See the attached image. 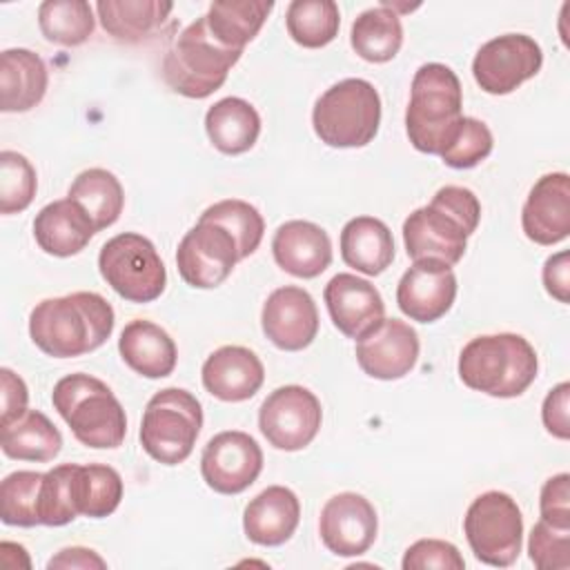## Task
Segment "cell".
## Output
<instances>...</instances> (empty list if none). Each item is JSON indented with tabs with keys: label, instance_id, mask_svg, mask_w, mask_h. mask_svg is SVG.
<instances>
[{
	"label": "cell",
	"instance_id": "6da1fadb",
	"mask_svg": "<svg viewBox=\"0 0 570 570\" xmlns=\"http://www.w3.org/2000/svg\"><path fill=\"white\" fill-rule=\"evenodd\" d=\"M114 307L96 292L45 298L29 314V336L53 358H73L98 350L114 332Z\"/></svg>",
	"mask_w": 570,
	"mask_h": 570
},
{
	"label": "cell",
	"instance_id": "7a4b0ae2",
	"mask_svg": "<svg viewBox=\"0 0 570 570\" xmlns=\"http://www.w3.org/2000/svg\"><path fill=\"white\" fill-rule=\"evenodd\" d=\"M481 220V203L472 189L459 185L441 187L432 200L414 209L403 223V243L412 261L436 258L456 265L468 238Z\"/></svg>",
	"mask_w": 570,
	"mask_h": 570
},
{
	"label": "cell",
	"instance_id": "3957f363",
	"mask_svg": "<svg viewBox=\"0 0 570 570\" xmlns=\"http://www.w3.org/2000/svg\"><path fill=\"white\" fill-rule=\"evenodd\" d=\"M463 91L459 76L441 62L416 69L405 109V131L414 149L441 156L463 120Z\"/></svg>",
	"mask_w": 570,
	"mask_h": 570
},
{
	"label": "cell",
	"instance_id": "277c9868",
	"mask_svg": "<svg viewBox=\"0 0 570 570\" xmlns=\"http://www.w3.org/2000/svg\"><path fill=\"white\" fill-rule=\"evenodd\" d=\"M534 347L519 334L501 332L472 338L459 354V376L476 392L497 399L523 394L537 379Z\"/></svg>",
	"mask_w": 570,
	"mask_h": 570
},
{
	"label": "cell",
	"instance_id": "5b68a950",
	"mask_svg": "<svg viewBox=\"0 0 570 570\" xmlns=\"http://www.w3.org/2000/svg\"><path fill=\"white\" fill-rule=\"evenodd\" d=\"M51 403L82 445L114 450L125 441V410L100 379L82 372L62 376L53 385Z\"/></svg>",
	"mask_w": 570,
	"mask_h": 570
},
{
	"label": "cell",
	"instance_id": "8992f818",
	"mask_svg": "<svg viewBox=\"0 0 570 570\" xmlns=\"http://www.w3.org/2000/svg\"><path fill=\"white\" fill-rule=\"evenodd\" d=\"M240 53V49L220 45L200 16L169 42L160 71L171 91L200 100L223 87Z\"/></svg>",
	"mask_w": 570,
	"mask_h": 570
},
{
	"label": "cell",
	"instance_id": "52a82bcc",
	"mask_svg": "<svg viewBox=\"0 0 570 570\" xmlns=\"http://www.w3.org/2000/svg\"><path fill=\"white\" fill-rule=\"evenodd\" d=\"M312 125L330 147H365L381 125V96L363 78H345L314 102Z\"/></svg>",
	"mask_w": 570,
	"mask_h": 570
},
{
	"label": "cell",
	"instance_id": "ba28073f",
	"mask_svg": "<svg viewBox=\"0 0 570 570\" xmlns=\"http://www.w3.org/2000/svg\"><path fill=\"white\" fill-rule=\"evenodd\" d=\"M200 428L203 407L198 399L183 387H165L147 401L140 445L154 461L178 465L191 454Z\"/></svg>",
	"mask_w": 570,
	"mask_h": 570
},
{
	"label": "cell",
	"instance_id": "9c48e42d",
	"mask_svg": "<svg viewBox=\"0 0 570 570\" xmlns=\"http://www.w3.org/2000/svg\"><path fill=\"white\" fill-rule=\"evenodd\" d=\"M98 269L107 285L129 303H151L167 285V272L154 243L136 232L109 238L100 247Z\"/></svg>",
	"mask_w": 570,
	"mask_h": 570
},
{
	"label": "cell",
	"instance_id": "30bf717a",
	"mask_svg": "<svg viewBox=\"0 0 570 570\" xmlns=\"http://www.w3.org/2000/svg\"><path fill=\"white\" fill-rule=\"evenodd\" d=\"M463 532L479 561L494 568H508L521 552L523 517L510 494L490 490L470 503L463 519Z\"/></svg>",
	"mask_w": 570,
	"mask_h": 570
},
{
	"label": "cell",
	"instance_id": "8fae6325",
	"mask_svg": "<svg viewBox=\"0 0 570 570\" xmlns=\"http://www.w3.org/2000/svg\"><path fill=\"white\" fill-rule=\"evenodd\" d=\"M323 410L314 392L303 385L276 387L258 410V428L269 445L285 452L307 448L321 430Z\"/></svg>",
	"mask_w": 570,
	"mask_h": 570
},
{
	"label": "cell",
	"instance_id": "7c38bea8",
	"mask_svg": "<svg viewBox=\"0 0 570 570\" xmlns=\"http://www.w3.org/2000/svg\"><path fill=\"white\" fill-rule=\"evenodd\" d=\"M541 65L543 51L534 38L525 33H503L481 45L472 60V76L485 94L505 96L534 78Z\"/></svg>",
	"mask_w": 570,
	"mask_h": 570
},
{
	"label": "cell",
	"instance_id": "4fadbf2b",
	"mask_svg": "<svg viewBox=\"0 0 570 570\" xmlns=\"http://www.w3.org/2000/svg\"><path fill=\"white\" fill-rule=\"evenodd\" d=\"M238 261V247L232 234L225 227L205 220H198L176 249L178 274L196 289L218 287L227 281Z\"/></svg>",
	"mask_w": 570,
	"mask_h": 570
},
{
	"label": "cell",
	"instance_id": "5bb4252c",
	"mask_svg": "<svg viewBox=\"0 0 570 570\" xmlns=\"http://www.w3.org/2000/svg\"><path fill=\"white\" fill-rule=\"evenodd\" d=\"M263 470L261 445L240 430L212 436L200 456L203 481L218 494H240Z\"/></svg>",
	"mask_w": 570,
	"mask_h": 570
},
{
	"label": "cell",
	"instance_id": "9a60e30c",
	"mask_svg": "<svg viewBox=\"0 0 570 570\" xmlns=\"http://www.w3.org/2000/svg\"><path fill=\"white\" fill-rule=\"evenodd\" d=\"M419 347L414 327L399 318H381L356 338V361L367 376L394 381L412 372L419 361Z\"/></svg>",
	"mask_w": 570,
	"mask_h": 570
},
{
	"label": "cell",
	"instance_id": "2e32d148",
	"mask_svg": "<svg viewBox=\"0 0 570 570\" xmlns=\"http://www.w3.org/2000/svg\"><path fill=\"white\" fill-rule=\"evenodd\" d=\"M379 519L374 505L356 492H341L327 499L318 519L321 541L336 557H358L376 539Z\"/></svg>",
	"mask_w": 570,
	"mask_h": 570
},
{
	"label": "cell",
	"instance_id": "e0dca14e",
	"mask_svg": "<svg viewBox=\"0 0 570 570\" xmlns=\"http://www.w3.org/2000/svg\"><path fill=\"white\" fill-rule=\"evenodd\" d=\"M456 298V276L452 265L436 258L414 261L399 281L396 305L419 323H434L445 316Z\"/></svg>",
	"mask_w": 570,
	"mask_h": 570
},
{
	"label": "cell",
	"instance_id": "ac0fdd59",
	"mask_svg": "<svg viewBox=\"0 0 570 570\" xmlns=\"http://www.w3.org/2000/svg\"><path fill=\"white\" fill-rule=\"evenodd\" d=\"M261 325L276 347L298 352L318 334V309L307 289L285 285L267 296L261 312Z\"/></svg>",
	"mask_w": 570,
	"mask_h": 570
},
{
	"label": "cell",
	"instance_id": "d6986e66",
	"mask_svg": "<svg viewBox=\"0 0 570 570\" xmlns=\"http://www.w3.org/2000/svg\"><path fill=\"white\" fill-rule=\"evenodd\" d=\"M523 234L537 245H557L570 234V176L554 171L541 176L521 209Z\"/></svg>",
	"mask_w": 570,
	"mask_h": 570
},
{
	"label": "cell",
	"instance_id": "ffe728a7",
	"mask_svg": "<svg viewBox=\"0 0 570 570\" xmlns=\"http://www.w3.org/2000/svg\"><path fill=\"white\" fill-rule=\"evenodd\" d=\"M332 323L347 338L363 336L381 318H385V303L379 289L356 274H336L323 292Z\"/></svg>",
	"mask_w": 570,
	"mask_h": 570
},
{
	"label": "cell",
	"instance_id": "44dd1931",
	"mask_svg": "<svg viewBox=\"0 0 570 570\" xmlns=\"http://www.w3.org/2000/svg\"><path fill=\"white\" fill-rule=\"evenodd\" d=\"M200 374L205 390L225 403L252 399L265 381L261 358L243 345H223L214 350L203 363Z\"/></svg>",
	"mask_w": 570,
	"mask_h": 570
},
{
	"label": "cell",
	"instance_id": "7402d4cb",
	"mask_svg": "<svg viewBox=\"0 0 570 570\" xmlns=\"http://www.w3.org/2000/svg\"><path fill=\"white\" fill-rule=\"evenodd\" d=\"M276 265L296 278H316L332 263V240L309 220H287L272 238Z\"/></svg>",
	"mask_w": 570,
	"mask_h": 570
},
{
	"label": "cell",
	"instance_id": "603a6c76",
	"mask_svg": "<svg viewBox=\"0 0 570 570\" xmlns=\"http://www.w3.org/2000/svg\"><path fill=\"white\" fill-rule=\"evenodd\" d=\"M301 521L298 497L285 485H269L258 492L243 512V530L256 546H283Z\"/></svg>",
	"mask_w": 570,
	"mask_h": 570
},
{
	"label": "cell",
	"instance_id": "cb8c5ba5",
	"mask_svg": "<svg viewBox=\"0 0 570 570\" xmlns=\"http://www.w3.org/2000/svg\"><path fill=\"white\" fill-rule=\"evenodd\" d=\"M96 227L85 209L71 198L45 205L33 218V238L42 252L51 256H73L94 238Z\"/></svg>",
	"mask_w": 570,
	"mask_h": 570
},
{
	"label": "cell",
	"instance_id": "d4e9b609",
	"mask_svg": "<svg viewBox=\"0 0 570 570\" xmlns=\"http://www.w3.org/2000/svg\"><path fill=\"white\" fill-rule=\"evenodd\" d=\"M49 71L31 49H4L0 53V109L20 114L33 109L47 94Z\"/></svg>",
	"mask_w": 570,
	"mask_h": 570
},
{
	"label": "cell",
	"instance_id": "484cf974",
	"mask_svg": "<svg viewBox=\"0 0 570 570\" xmlns=\"http://www.w3.org/2000/svg\"><path fill=\"white\" fill-rule=\"evenodd\" d=\"M118 352L134 372L147 379L169 376L178 358L174 338L160 325L145 318H136L122 327Z\"/></svg>",
	"mask_w": 570,
	"mask_h": 570
},
{
	"label": "cell",
	"instance_id": "4316f807",
	"mask_svg": "<svg viewBox=\"0 0 570 570\" xmlns=\"http://www.w3.org/2000/svg\"><path fill=\"white\" fill-rule=\"evenodd\" d=\"M341 258L361 274L379 276L394 261L390 227L374 216H356L341 229Z\"/></svg>",
	"mask_w": 570,
	"mask_h": 570
},
{
	"label": "cell",
	"instance_id": "83f0119b",
	"mask_svg": "<svg viewBox=\"0 0 570 570\" xmlns=\"http://www.w3.org/2000/svg\"><path fill=\"white\" fill-rule=\"evenodd\" d=\"M205 131L218 151L238 156L256 145L261 134V116L245 98L227 96L207 109Z\"/></svg>",
	"mask_w": 570,
	"mask_h": 570
},
{
	"label": "cell",
	"instance_id": "f1b7e54d",
	"mask_svg": "<svg viewBox=\"0 0 570 570\" xmlns=\"http://www.w3.org/2000/svg\"><path fill=\"white\" fill-rule=\"evenodd\" d=\"M174 4L163 0H100L96 11L102 29L120 42H142L169 20Z\"/></svg>",
	"mask_w": 570,
	"mask_h": 570
},
{
	"label": "cell",
	"instance_id": "f546056e",
	"mask_svg": "<svg viewBox=\"0 0 570 570\" xmlns=\"http://www.w3.org/2000/svg\"><path fill=\"white\" fill-rule=\"evenodd\" d=\"M0 448L9 459L45 463L62 450V434L40 410H27L0 428Z\"/></svg>",
	"mask_w": 570,
	"mask_h": 570
},
{
	"label": "cell",
	"instance_id": "4dcf8cb0",
	"mask_svg": "<svg viewBox=\"0 0 570 570\" xmlns=\"http://www.w3.org/2000/svg\"><path fill=\"white\" fill-rule=\"evenodd\" d=\"M272 9V0H216L205 13V22L220 45L243 51L258 36Z\"/></svg>",
	"mask_w": 570,
	"mask_h": 570
},
{
	"label": "cell",
	"instance_id": "1f68e13d",
	"mask_svg": "<svg viewBox=\"0 0 570 570\" xmlns=\"http://www.w3.org/2000/svg\"><path fill=\"white\" fill-rule=\"evenodd\" d=\"M67 198H71L85 209L96 232L111 227L120 218L125 207V191L120 180L102 167H91L80 171L73 178L67 191Z\"/></svg>",
	"mask_w": 570,
	"mask_h": 570
},
{
	"label": "cell",
	"instance_id": "d6a6232c",
	"mask_svg": "<svg viewBox=\"0 0 570 570\" xmlns=\"http://www.w3.org/2000/svg\"><path fill=\"white\" fill-rule=\"evenodd\" d=\"M350 42L367 62L392 60L403 45V24L399 13L383 4L365 9L352 24Z\"/></svg>",
	"mask_w": 570,
	"mask_h": 570
},
{
	"label": "cell",
	"instance_id": "836d02e7",
	"mask_svg": "<svg viewBox=\"0 0 570 570\" xmlns=\"http://www.w3.org/2000/svg\"><path fill=\"white\" fill-rule=\"evenodd\" d=\"M71 490L78 514L89 519H102L120 505L122 479L111 465L73 463Z\"/></svg>",
	"mask_w": 570,
	"mask_h": 570
},
{
	"label": "cell",
	"instance_id": "e575fe53",
	"mask_svg": "<svg viewBox=\"0 0 570 570\" xmlns=\"http://www.w3.org/2000/svg\"><path fill=\"white\" fill-rule=\"evenodd\" d=\"M287 33L305 49L330 45L341 27V11L334 0H292L285 13Z\"/></svg>",
	"mask_w": 570,
	"mask_h": 570
},
{
	"label": "cell",
	"instance_id": "d590c367",
	"mask_svg": "<svg viewBox=\"0 0 570 570\" xmlns=\"http://www.w3.org/2000/svg\"><path fill=\"white\" fill-rule=\"evenodd\" d=\"M38 27L49 42L78 47L94 33L96 18L85 0H45L38 7Z\"/></svg>",
	"mask_w": 570,
	"mask_h": 570
},
{
	"label": "cell",
	"instance_id": "8d00e7d4",
	"mask_svg": "<svg viewBox=\"0 0 570 570\" xmlns=\"http://www.w3.org/2000/svg\"><path fill=\"white\" fill-rule=\"evenodd\" d=\"M198 220L205 223H216L220 227H225L232 238L236 240L238 247V258H247L252 256L261 240H263V232H265V220L261 216V212L249 205L247 200H238V198H227V200H218L214 205H209Z\"/></svg>",
	"mask_w": 570,
	"mask_h": 570
},
{
	"label": "cell",
	"instance_id": "74e56055",
	"mask_svg": "<svg viewBox=\"0 0 570 570\" xmlns=\"http://www.w3.org/2000/svg\"><path fill=\"white\" fill-rule=\"evenodd\" d=\"M45 472L18 470L2 479L0 483V519L7 525L33 528L40 525L38 519V494Z\"/></svg>",
	"mask_w": 570,
	"mask_h": 570
},
{
	"label": "cell",
	"instance_id": "f35d334b",
	"mask_svg": "<svg viewBox=\"0 0 570 570\" xmlns=\"http://www.w3.org/2000/svg\"><path fill=\"white\" fill-rule=\"evenodd\" d=\"M38 176L27 156L4 149L0 151V214H18L27 209L36 196Z\"/></svg>",
	"mask_w": 570,
	"mask_h": 570
},
{
	"label": "cell",
	"instance_id": "ab89813d",
	"mask_svg": "<svg viewBox=\"0 0 570 570\" xmlns=\"http://www.w3.org/2000/svg\"><path fill=\"white\" fill-rule=\"evenodd\" d=\"M73 463H62L42 474L38 494L40 525H65L78 517L71 490Z\"/></svg>",
	"mask_w": 570,
	"mask_h": 570
},
{
	"label": "cell",
	"instance_id": "60d3db41",
	"mask_svg": "<svg viewBox=\"0 0 570 570\" xmlns=\"http://www.w3.org/2000/svg\"><path fill=\"white\" fill-rule=\"evenodd\" d=\"M492 147H494V138L488 125L479 118L463 116L454 138L441 151V160L454 169H470V167H476L481 160H485Z\"/></svg>",
	"mask_w": 570,
	"mask_h": 570
},
{
	"label": "cell",
	"instance_id": "b9f144b4",
	"mask_svg": "<svg viewBox=\"0 0 570 570\" xmlns=\"http://www.w3.org/2000/svg\"><path fill=\"white\" fill-rule=\"evenodd\" d=\"M530 561L539 570L570 568V528H557L539 519L528 539Z\"/></svg>",
	"mask_w": 570,
	"mask_h": 570
},
{
	"label": "cell",
	"instance_id": "7bdbcfd3",
	"mask_svg": "<svg viewBox=\"0 0 570 570\" xmlns=\"http://www.w3.org/2000/svg\"><path fill=\"white\" fill-rule=\"evenodd\" d=\"M403 570H463L465 561L454 543L441 539H419L403 554Z\"/></svg>",
	"mask_w": 570,
	"mask_h": 570
},
{
	"label": "cell",
	"instance_id": "ee69618b",
	"mask_svg": "<svg viewBox=\"0 0 570 570\" xmlns=\"http://www.w3.org/2000/svg\"><path fill=\"white\" fill-rule=\"evenodd\" d=\"M541 519L557 528H570V476L559 472L550 476L539 494Z\"/></svg>",
	"mask_w": 570,
	"mask_h": 570
},
{
	"label": "cell",
	"instance_id": "f6af8a7d",
	"mask_svg": "<svg viewBox=\"0 0 570 570\" xmlns=\"http://www.w3.org/2000/svg\"><path fill=\"white\" fill-rule=\"evenodd\" d=\"M570 383H559L557 387H552L548 392V396L543 399V407H541V419L546 430L557 436V439H568L570 436Z\"/></svg>",
	"mask_w": 570,
	"mask_h": 570
},
{
	"label": "cell",
	"instance_id": "bcb514c9",
	"mask_svg": "<svg viewBox=\"0 0 570 570\" xmlns=\"http://www.w3.org/2000/svg\"><path fill=\"white\" fill-rule=\"evenodd\" d=\"M0 401H2V414H0V428L16 421L20 414L27 412L29 392L24 381L9 367L0 370Z\"/></svg>",
	"mask_w": 570,
	"mask_h": 570
},
{
	"label": "cell",
	"instance_id": "7dc6e473",
	"mask_svg": "<svg viewBox=\"0 0 570 570\" xmlns=\"http://www.w3.org/2000/svg\"><path fill=\"white\" fill-rule=\"evenodd\" d=\"M543 285L546 292L557 298L559 303H568L570 301V254L568 252H559L554 256H550L543 263Z\"/></svg>",
	"mask_w": 570,
	"mask_h": 570
},
{
	"label": "cell",
	"instance_id": "c3c4849f",
	"mask_svg": "<svg viewBox=\"0 0 570 570\" xmlns=\"http://www.w3.org/2000/svg\"><path fill=\"white\" fill-rule=\"evenodd\" d=\"M47 568L49 570H53V568H65V570H69V568H80V570L96 568V570H105L107 563L94 550L80 548V546H71V548H62L56 557H51Z\"/></svg>",
	"mask_w": 570,
	"mask_h": 570
}]
</instances>
